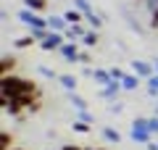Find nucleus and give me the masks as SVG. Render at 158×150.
I'll return each mask as SVG.
<instances>
[{"mask_svg": "<svg viewBox=\"0 0 158 150\" xmlns=\"http://www.w3.org/2000/svg\"><path fill=\"white\" fill-rule=\"evenodd\" d=\"M21 95H42V90L32 82V79H24V77H0V98H21Z\"/></svg>", "mask_w": 158, "mask_h": 150, "instance_id": "obj_1", "label": "nucleus"}, {"mask_svg": "<svg viewBox=\"0 0 158 150\" xmlns=\"http://www.w3.org/2000/svg\"><path fill=\"white\" fill-rule=\"evenodd\" d=\"M19 21L27 24L29 29H50V27H48V19H42L40 13L29 11V8H21V11H19Z\"/></svg>", "mask_w": 158, "mask_h": 150, "instance_id": "obj_2", "label": "nucleus"}, {"mask_svg": "<svg viewBox=\"0 0 158 150\" xmlns=\"http://www.w3.org/2000/svg\"><path fill=\"white\" fill-rule=\"evenodd\" d=\"M129 69H132V74H137V77L145 79V82L156 74V66H153V63H148V61H140V58H135V61L129 63Z\"/></svg>", "mask_w": 158, "mask_h": 150, "instance_id": "obj_3", "label": "nucleus"}, {"mask_svg": "<svg viewBox=\"0 0 158 150\" xmlns=\"http://www.w3.org/2000/svg\"><path fill=\"white\" fill-rule=\"evenodd\" d=\"M63 42H66V34H61V32H53L50 37L45 40V42L40 45V50H42V53H53V50H61V48H63Z\"/></svg>", "mask_w": 158, "mask_h": 150, "instance_id": "obj_4", "label": "nucleus"}, {"mask_svg": "<svg viewBox=\"0 0 158 150\" xmlns=\"http://www.w3.org/2000/svg\"><path fill=\"white\" fill-rule=\"evenodd\" d=\"M121 92H124L121 82H111L108 87H103V90H100L98 95H100L103 100H111V103H116V100H118V95H121Z\"/></svg>", "mask_w": 158, "mask_h": 150, "instance_id": "obj_5", "label": "nucleus"}, {"mask_svg": "<svg viewBox=\"0 0 158 150\" xmlns=\"http://www.w3.org/2000/svg\"><path fill=\"white\" fill-rule=\"evenodd\" d=\"M58 53H61V56L66 58L69 63H77V61H79V53H82V50H79V45H77V42H69V40H66V42H63V48L58 50Z\"/></svg>", "mask_w": 158, "mask_h": 150, "instance_id": "obj_6", "label": "nucleus"}, {"mask_svg": "<svg viewBox=\"0 0 158 150\" xmlns=\"http://www.w3.org/2000/svg\"><path fill=\"white\" fill-rule=\"evenodd\" d=\"M90 32V29H85L82 24H71V27L66 29V40L69 42H77V40H85V34Z\"/></svg>", "mask_w": 158, "mask_h": 150, "instance_id": "obj_7", "label": "nucleus"}, {"mask_svg": "<svg viewBox=\"0 0 158 150\" xmlns=\"http://www.w3.org/2000/svg\"><path fill=\"white\" fill-rule=\"evenodd\" d=\"M129 140H132V142H137V145H148V142H153V134L148 132V129H132Z\"/></svg>", "mask_w": 158, "mask_h": 150, "instance_id": "obj_8", "label": "nucleus"}, {"mask_svg": "<svg viewBox=\"0 0 158 150\" xmlns=\"http://www.w3.org/2000/svg\"><path fill=\"white\" fill-rule=\"evenodd\" d=\"M48 27H50L53 32H61V34H66V29L71 27V24H69L63 16H50V19H48Z\"/></svg>", "mask_w": 158, "mask_h": 150, "instance_id": "obj_9", "label": "nucleus"}, {"mask_svg": "<svg viewBox=\"0 0 158 150\" xmlns=\"http://www.w3.org/2000/svg\"><path fill=\"white\" fill-rule=\"evenodd\" d=\"M58 84H61L63 90H66V92H77V77H74V74H61V77H58Z\"/></svg>", "mask_w": 158, "mask_h": 150, "instance_id": "obj_10", "label": "nucleus"}, {"mask_svg": "<svg viewBox=\"0 0 158 150\" xmlns=\"http://www.w3.org/2000/svg\"><path fill=\"white\" fill-rule=\"evenodd\" d=\"M13 69H16V58L13 56H3V61H0V77H11Z\"/></svg>", "mask_w": 158, "mask_h": 150, "instance_id": "obj_11", "label": "nucleus"}, {"mask_svg": "<svg viewBox=\"0 0 158 150\" xmlns=\"http://www.w3.org/2000/svg\"><path fill=\"white\" fill-rule=\"evenodd\" d=\"M66 98L71 100V106L77 108V111H87V100L82 98V95H79V92H66Z\"/></svg>", "mask_w": 158, "mask_h": 150, "instance_id": "obj_12", "label": "nucleus"}, {"mask_svg": "<svg viewBox=\"0 0 158 150\" xmlns=\"http://www.w3.org/2000/svg\"><path fill=\"white\" fill-rule=\"evenodd\" d=\"M121 87H124L127 92H132V90H137V87H140V77H137V74H127V77L121 79Z\"/></svg>", "mask_w": 158, "mask_h": 150, "instance_id": "obj_13", "label": "nucleus"}, {"mask_svg": "<svg viewBox=\"0 0 158 150\" xmlns=\"http://www.w3.org/2000/svg\"><path fill=\"white\" fill-rule=\"evenodd\" d=\"M92 79H95L98 84H103V87H108V84L113 82V79H111V71H108V69H95V77H92Z\"/></svg>", "mask_w": 158, "mask_h": 150, "instance_id": "obj_14", "label": "nucleus"}, {"mask_svg": "<svg viewBox=\"0 0 158 150\" xmlns=\"http://www.w3.org/2000/svg\"><path fill=\"white\" fill-rule=\"evenodd\" d=\"M63 19H66L69 24H82V21H85V13L77 11V8H69V11L63 13Z\"/></svg>", "mask_w": 158, "mask_h": 150, "instance_id": "obj_15", "label": "nucleus"}, {"mask_svg": "<svg viewBox=\"0 0 158 150\" xmlns=\"http://www.w3.org/2000/svg\"><path fill=\"white\" fill-rule=\"evenodd\" d=\"M100 134H103V140H108V142H116V145L121 142V134H118L113 127H103V129H100Z\"/></svg>", "mask_w": 158, "mask_h": 150, "instance_id": "obj_16", "label": "nucleus"}, {"mask_svg": "<svg viewBox=\"0 0 158 150\" xmlns=\"http://www.w3.org/2000/svg\"><path fill=\"white\" fill-rule=\"evenodd\" d=\"M34 42H37V40H34L32 34H27V37H16V40H13V48H19V50H24V48H34Z\"/></svg>", "mask_w": 158, "mask_h": 150, "instance_id": "obj_17", "label": "nucleus"}, {"mask_svg": "<svg viewBox=\"0 0 158 150\" xmlns=\"http://www.w3.org/2000/svg\"><path fill=\"white\" fill-rule=\"evenodd\" d=\"M24 8L40 13V11H45V8H48V0H24Z\"/></svg>", "mask_w": 158, "mask_h": 150, "instance_id": "obj_18", "label": "nucleus"}, {"mask_svg": "<svg viewBox=\"0 0 158 150\" xmlns=\"http://www.w3.org/2000/svg\"><path fill=\"white\" fill-rule=\"evenodd\" d=\"M29 34L37 40V45H42V42H45V40L53 34V29H29Z\"/></svg>", "mask_w": 158, "mask_h": 150, "instance_id": "obj_19", "label": "nucleus"}, {"mask_svg": "<svg viewBox=\"0 0 158 150\" xmlns=\"http://www.w3.org/2000/svg\"><path fill=\"white\" fill-rule=\"evenodd\" d=\"M71 3H74V8H77V11L85 13V19L90 16V13H95V11H92V6H90V0H71Z\"/></svg>", "mask_w": 158, "mask_h": 150, "instance_id": "obj_20", "label": "nucleus"}, {"mask_svg": "<svg viewBox=\"0 0 158 150\" xmlns=\"http://www.w3.org/2000/svg\"><path fill=\"white\" fill-rule=\"evenodd\" d=\"M98 42H100V34H98L95 29H90V32L85 34V40H82V45H87V48H95Z\"/></svg>", "mask_w": 158, "mask_h": 150, "instance_id": "obj_21", "label": "nucleus"}, {"mask_svg": "<svg viewBox=\"0 0 158 150\" xmlns=\"http://www.w3.org/2000/svg\"><path fill=\"white\" fill-rule=\"evenodd\" d=\"M148 95H150V98H156L158 100V74H153V77L150 79H148Z\"/></svg>", "mask_w": 158, "mask_h": 150, "instance_id": "obj_22", "label": "nucleus"}, {"mask_svg": "<svg viewBox=\"0 0 158 150\" xmlns=\"http://www.w3.org/2000/svg\"><path fill=\"white\" fill-rule=\"evenodd\" d=\"M85 21H87V27H90V29H95V32H98V29L103 27V19L98 16V13H90V16H87Z\"/></svg>", "mask_w": 158, "mask_h": 150, "instance_id": "obj_23", "label": "nucleus"}, {"mask_svg": "<svg viewBox=\"0 0 158 150\" xmlns=\"http://www.w3.org/2000/svg\"><path fill=\"white\" fill-rule=\"evenodd\" d=\"M71 129H74V132H79V134H90V129H92V124H85V121H77V119H74V124H71Z\"/></svg>", "mask_w": 158, "mask_h": 150, "instance_id": "obj_24", "label": "nucleus"}, {"mask_svg": "<svg viewBox=\"0 0 158 150\" xmlns=\"http://www.w3.org/2000/svg\"><path fill=\"white\" fill-rule=\"evenodd\" d=\"M0 142H3V150H11L13 148V134L11 132H0Z\"/></svg>", "mask_w": 158, "mask_h": 150, "instance_id": "obj_25", "label": "nucleus"}, {"mask_svg": "<svg viewBox=\"0 0 158 150\" xmlns=\"http://www.w3.org/2000/svg\"><path fill=\"white\" fill-rule=\"evenodd\" d=\"M37 71L42 74L45 79H56V82H58V77H61V74H56V71H53L50 66H37Z\"/></svg>", "mask_w": 158, "mask_h": 150, "instance_id": "obj_26", "label": "nucleus"}, {"mask_svg": "<svg viewBox=\"0 0 158 150\" xmlns=\"http://www.w3.org/2000/svg\"><path fill=\"white\" fill-rule=\"evenodd\" d=\"M77 121H85V124H95V116L90 111H77Z\"/></svg>", "mask_w": 158, "mask_h": 150, "instance_id": "obj_27", "label": "nucleus"}, {"mask_svg": "<svg viewBox=\"0 0 158 150\" xmlns=\"http://www.w3.org/2000/svg\"><path fill=\"white\" fill-rule=\"evenodd\" d=\"M108 71H111V79H113V82H121V79L127 77V71H121V69H118V66H111V69H108Z\"/></svg>", "mask_w": 158, "mask_h": 150, "instance_id": "obj_28", "label": "nucleus"}, {"mask_svg": "<svg viewBox=\"0 0 158 150\" xmlns=\"http://www.w3.org/2000/svg\"><path fill=\"white\" fill-rule=\"evenodd\" d=\"M148 129L150 134H158V116H148Z\"/></svg>", "mask_w": 158, "mask_h": 150, "instance_id": "obj_29", "label": "nucleus"}, {"mask_svg": "<svg viewBox=\"0 0 158 150\" xmlns=\"http://www.w3.org/2000/svg\"><path fill=\"white\" fill-rule=\"evenodd\" d=\"M90 61H92V56L82 50V53H79V61H77V63H82V66H90Z\"/></svg>", "mask_w": 158, "mask_h": 150, "instance_id": "obj_30", "label": "nucleus"}, {"mask_svg": "<svg viewBox=\"0 0 158 150\" xmlns=\"http://www.w3.org/2000/svg\"><path fill=\"white\" fill-rule=\"evenodd\" d=\"M121 111H124V103H121V100L111 103V113H121Z\"/></svg>", "mask_w": 158, "mask_h": 150, "instance_id": "obj_31", "label": "nucleus"}, {"mask_svg": "<svg viewBox=\"0 0 158 150\" xmlns=\"http://www.w3.org/2000/svg\"><path fill=\"white\" fill-rule=\"evenodd\" d=\"M61 150H85V148H79V145H61Z\"/></svg>", "mask_w": 158, "mask_h": 150, "instance_id": "obj_32", "label": "nucleus"}, {"mask_svg": "<svg viewBox=\"0 0 158 150\" xmlns=\"http://www.w3.org/2000/svg\"><path fill=\"white\" fill-rule=\"evenodd\" d=\"M145 148H148V150H158V142H148Z\"/></svg>", "mask_w": 158, "mask_h": 150, "instance_id": "obj_33", "label": "nucleus"}, {"mask_svg": "<svg viewBox=\"0 0 158 150\" xmlns=\"http://www.w3.org/2000/svg\"><path fill=\"white\" fill-rule=\"evenodd\" d=\"M153 66H156V74H158V58H156V61H153Z\"/></svg>", "mask_w": 158, "mask_h": 150, "instance_id": "obj_34", "label": "nucleus"}, {"mask_svg": "<svg viewBox=\"0 0 158 150\" xmlns=\"http://www.w3.org/2000/svg\"><path fill=\"white\" fill-rule=\"evenodd\" d=\"M85 150H103V148H85Z\"/></svg>", "mask_w": 158, "mask_h": 150, "instance_id": "obj_35", "label": "nucleus"}, {"mask_svg": "<svg viewBox=\"0 0 158 150\" xmlns=\"http://www.w3.org/2000/svg\"><path fill=\"white\" fill-rule=\"evenodd\" d=\"M156 116H158V100H156Z\"/></svg>", "mask_w": 158, "mask_h": 150, "instance_id": "obj_36", "label": "nucleus"}, {"mask_svg": "<svg viewBox=\"0 0 158 150\" xmlns=\"http://www.w3.org/2000/svg\"><path fill=\"white\" fill-rule=\"evenodd\" d=\"M11 150H24V148H11Z\"/></svg>", "mask_w": 158, "mask_h": 150, "instance_id": "obj_37", "label": "nucleus"}]
</instances>
